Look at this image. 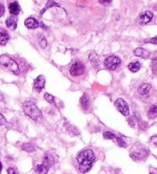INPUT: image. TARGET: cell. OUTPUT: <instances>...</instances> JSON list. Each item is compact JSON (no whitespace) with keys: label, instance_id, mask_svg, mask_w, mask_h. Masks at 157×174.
Segmentation results:
<instances>
[{"label":"cell","instance_id":"cell-7","mask_svg":"<svg viewBox=\"0 0 157 174\" xmlns=\"http://www.w3.org/2000/svg\"><path fill=\"white\" fill-rule=\"evenodd\" d=\"M84 73V66L81 62H75L72 64V66L70 68V74L72 76L77 77Z\"/></svg>","mask_w":157,"mask_h":174},{"label":"cell","instance_id":"cell-19","mask_svg":"<svg viewBox=\"0 0 157 174\" xmlns=\"http://www.w3.org/2000/svg\"><path fill=\"white\" fill-rule=\"evenodd\" d=\"M35 172L37 174H47L48 169L43 164H38L35 167Z\"/></svg>","mask_w":157,"mask_h":174},{"label":"cell","instance_id":"cell-2","mask_svg":"<svg viewBox=\"0 0 157 174\" xmlns=\"http://www.w3.org/2000/svg\"><path fill=\"white\" fill-rule=\"evenodd\" d=\"M25 114L35 121H38L42 117L41 111L33 101H26L23 104Z\"/></svg>","mask_w":157,"mask_h":174},{"label":"cell","instance_id":"cell-33","mask_svg":"<svg viewBox=\"0 0 157 174\" xmlns=\"http://www.w3.org/2000/svg\"><path fill=\"white\" fill-rule=\"evenodd\" d=\"M150 141L152 144H154L157 147V135L156 136H152L151 138H150Z\"/></svg>","mask_w":157,"mask_h":174},{"label":"cell","instance_id":"cell-21","mask_svg":"<svg viewBox=\"0 0 157 174\" xmlns=\"http://www.w3.org/2000/svg\"><path fill=\"white\" fill-rule=\"evenodd\" d=\"M141 65L140 63L138 62H132V63H130L128 65V68L130 71H131L132 72H138L139 70L140 69Z\"/></svg>","mask_w":157,"mask_h":174},{"label":"cell","instance_id":"cell-20","mask_svg":"<svg viewBox=\"0 0 157 174\" xmlns=\"http://www.w3.org/2000/svg\"><path fill=\"white\" fill-rule=\"evenodd\" d=\"M21 149L25 151H26L28 153H32L35 150V146L31 143H25L21 146Z\"/></svg>","mask_w":157,"mask_h":174},{"label":"cell","instance_id":"cell-22","mask_svg":"<svg viewBox=\"0 0 157 174\" xmlns=\"http://www.w3.org/2000/svg\"><path fill=\"white\" fill-rule=\"evenodd\" d=\"M80 102H81V107H83L84 109H88L89 108V106H90V101H89V99L85 94H84L82 97L81 98V100H80Z\"/></svg>","mask_w":157,"mask_h":174},{"label":"cell","instance_id":"cell-3","mask_svg":"<svg viewBox=\"0 0 157 174\" xmlns=\"http://www.w3.org/2000/svg\"><path fill=\"white\" fill-rule=\"evenodd\" d=\"M0 64L4 67L6 70L14 73L19 74V66L12 58H10L7 55H0Z\"/></svg>","mask_w":157,"mask_h":174},{"label":"cell","instance_id":"cell-34","mask_svg":"<svg viewBox=\"0 0 157 174\" xmlns=\"http://www.w3.org/2000/svg\"><path fill=\"white\" fill-rule=\"evenodd\" d=\"M4 13H5V7L3 4L0 3V17L3 16Z\"/></svg>","mask_w":157,"mask_h":174},{"label":"cell","instance_id":"cell-16","mask_svg":"<svg viewBox=\"0 0 157 174\" xmlns=\"http://www.w3.org/2000/svg\"><path fill=\"white\" fill-rule=\"evenodd\" d=\"M6 26L9 29H12V30H15L17 27V19L14 16L9 17L6 21H5Z\"/></svg>","mask_w":157,"mask_h":174},{"label":"cell","instance_id":"cell-31","mask_svg":"<svg viewBox=\"0 0 157 174\" xmlns=\"http://www.w3.org/2000/svg\"><path fill=\"white\" fill-rule=\"evenodd\" d=\"M152 68L153 72H157V60H153L152 62Z\"/></svg>","mask_w":157,"mask_h":174},{"label":"cell","instance_id":"cell-15","mask_svg":"<svg viewBox=\"0 0 157 174\" xmlns=\"http://www.w3.org/2000/svg\"><path fill=\"white\" fill-rule=\"evenodd\" d=\"M150 90H151V85L150 84H143L139 88L138 93L142 96L147 95L150 93Z\"/></svg>","mask_w":157,"mask_h":174},{"label":"cell","instance_id":"cell-29","mask_svg":"<svg viewBox=\"0 0 157 174\" xmlns=\"http://www.w3.org/2000/svg\"><path fill=\"white\" fill-rule=\"evenodd\" d=\"M6 124H7V121H6L5 117L2 114H0V126L6 125Z\"/></svg>","mask_w":157,"mask_h":174},{"label":"cell","instance_id":"cell-6","mask_svg":"<svg viewBox=\"0 0 157 174\" xmlns=\"http://www.w3.org/2000/svg\"><path fill=\"white\" fill-rule=\"evenodd\" d=\"M115 106L117 109L124 116H128L130 114V108L127 103L122 98H118L115 101Z\"/></svg>","mask_w":157,"mask_h":174},{"label":"cell","instance_id":"cell-30","mask_svg":"<svg viewBox=\"0 0 157 174\" xmlns=\"http://www.w3.org/2000/svg\"><path fill=\"white\" fill-rule=\"evenodd\" d=\"M145 42H150V43H152V44L157 45V36H156V37H153V38H150V39H148V40L145 41Z\"/></svg>","mask_w":157,"mask_h":174},{"label":"cell","instance_id":"cell-8","mask_svg":"<svg viewBox=\"0 0 157 174\" xmlns=\"http://www.w3.org/2000/svg\"><path fill=\"white\" fill-rule=\"evenodd\" d=\"M152 17H153V14L152 12L150 11H146L140 15L138 18V22L140 25L148 24L152 19Z\"/></svg>","mask_w":157,"mask_h":174},{"label":"cell","instance_id":"cell-12","mask_svg":"<svg viewBox=\"0 0 157 174\" xmlns=\"http://www.w3.org/2000/svg\"><path fill=\"white\" fill-rule=\"evenodd\" d=\"M55 163V159L51 155H45L43 158V161H42V164L46 167L48 169H49L50 167H51Z\"/></svg>","mask_w":157,"mask_h":174},{"label":"cell","instance_id":"cell-18","mask_svg":"<svg viewBox=\"0 0 157 174\" xmlns=\"http://www.w3.org/2000/svg\"><path fill=\"white\" fill-rule=\"evenodd\" d=\"M147 116L150 119H153L157 117V105H152L148 110Z\"/></svg>","mask_w":157,"mask_h":174},{"label":"cell","instance_id":"cell-35","mask_svg":"<svg viewBox=\"0 0 157 174\" xmlns=\"http://www.w3.org/2000/svg\"><path fill=\"white\" fill-rule=\"evenodd\" d=\"M99 3H102V5H110L111 3V1H99Z\"/></svg>","mask_w":157,"mask_h":174},{"label":"cell","instance_id":"cell-36","mask_svg":"<svg viewBox=\"0 0 157 174\" xmlns=\"http://www.w3.org/2000/svg\"><path fill=\"white\" fill-rule=\"evenodd\" d=\"M150 174H157V168H151Z\"/></svg>","mask_w":157,"mask_h":174},{"label":"cell","instance_id":"cell-27","mask_svg":"<svg viewBox=\"0 0 157 174\" xmlns=\"http://www.w3.org/2000/svg\"><path fill=\"white\" fill-rule=\"evenodd\" d=\"M39 46L42 48H45L47 47V41L45 38H41L39 40Z\"/></svg>","mask_w":157,"mask_h":174},{"label":"cell","instance_id":"cell-13","mask_svg":"<svg viewBox=\"0 0 157 174\" xmlns=\"http://www.w3.org/2000/svg\"><path fill=\"white\" fill-rule=\"evenodd\" d=\"M9 40V35L4 29H0V45H5Z\"/></svg>","mask_w":157,"mask_h":174},{"label":"cell","instance_id":"cell-23","mask_svg":"<svg viewBox=\"0 0 157 174\" xmlns=\"http://www.w3.org/2000/svg\"><path fill=\"white\" fill-rule=\"evenodd\" d=\"M103 136L105 139H107V140H116V138L117 137V135H115L114 134H113L111 132L109 131H106L104 133Z\"/></svg>","mask_w":157,"mask_h":174},{"label":"cell","instance_id":"cell-1","mask_svg":"<svg viewBox=\"0 0 157 174\" xmlns=\"http://www.w3.org/2000/svg\"><path fill=\"white\" fill-rule=\"evenodd\" d=\"M96 157L91 150H84L78 153L77 157V162L80 171L83 173H88L95 162Z\"/></svg>","mask_w":157,"mask_h":174},{"label":"cell","instance_id":"cell-26","mask_svg":"<svg viewBox=\"0 0 157 174\" xmlns=\"http://www.w3.org/2000/svg\"><path fill=\"white\" fill-rule=\"evenodd\" d=\"M115 141H117V143H118V145H119L120 147H127V144H126V142H125L123 139L119 137H117Z\"/></svg>","mask_w":157,"mask_h":174},{"label":"cell","instance_id":"cell-4","mask_svg":"<svg viewBox=\"0 0 157 174\" xmlns=\"http://www.w3.org/2000/svg\"><path fill=\"white\" fill-rule=\"evenodd\" d=\"M149 155V150L142 146H136L132 148L130 156L135 161H140L145 159Z\"/></svg>","mask_w":157,"mask_h":174},{"label":"cell","instance_id":"cell-14","mask_svg":"<svg viewBox=\"0 0 157 174\" xmlns=\"http://www.w3.org/2000/svg\"><path fill=\"white\" fill-rule=\"evenodd\" d=\"M89 60L95 68H98L100 66V59H99L98 55H96L95 53H91V55H89Z\"/></svg>","mask_w":157,"mask_h":174},{"label":"cell","instance_id":"cell-37","mask_svg":"<svg viewBox=\"0 0 157 174\" xmlns=\"http://www.w3.org/2000/svg\"><path fill=\"white\" fill-rule=\"evenodd\" d=\"M2 169H3V165H2V163L0 162V174H1Z\"/></svg>","mask_w":157,"mask_h":174},{"label":"cell","instance_id":"cell-25","mask_svg":"<svg viewBox=\"0 0 157 174\" xmlns=\"http://www.w3.org/2000/svg\"><path fill=\"white\" fill-rule=\"evenodd\" d=\"M45 100H47L48 103H50V104H55V98H54V96H52L51 94H50L46 93L45 94Z\"/></svg>","mask_w":157,"mask_h":174},{"label":"cell","instance_id":"cell-10","mask_svg":"<svg viewBox=\"0 0 157 174\" xmlns=\"http://www.w3.org/2000/svg\"><path fill=\"white\" fill-rule=\"evenodd\" d=\"M134 54L138 57L143 58L144 59H148L150 56L151 53L148 50L143 48H137L134 50Z\"/></svg>","mask_w":157,"mask_h":174},{"label":"cell","instance_id":"cell-11","mask_svg":"<svg viewBox=\"0 0 157 174\" xmlns=\"http://www.w3.org/2000/svg\"><path fill=\"white\" fill-rule=\"evenodd\" d=\"M25 25L28 29H35L39 26V22L38 21V20H36L34 18H28L25 21Z\"/></svg>","mask_w":157,"mask_h":174},{"label":"cell","instance_id":"cell-9","mask_svg":"<svg viewBox=\"0 0 157 174\" xmlns=\"http://www.w3.org/2000/svg\"><path fill=\"white\" fill-rule=\"evenodd\" d=\"M45 80L42 75H39L34 81V86L36 90H38V91H41L45 88Z\"/></svg>","mask_w":157,"mask_h":174},{"label":"cell","instance_id":"cell-24","mask_svg":"<svg viewBox=\"0 0 157 174\" xmlns=\"http://www.w3.org/2000/svg\"><path fill=\"white\" fill-rule=\"evenodd\" d=\"M56 5H58L57 4V3H55V2H53V1H49L48 3H47V5H46V6L44 9H43V11L41 13V14H43L44 12H45L46 10H47V9H49L50 7H52V6H56Z\"/></svg>","mask_w":157,"mask_h":174},{"label":"cell","instance_id":"cell-5","mask_svg":"<svg viewBox=\"0 0 157 174\" xmlns=\"http://www.w3.org/2000/svg\"><path fill=\"white\" fill-rule=\"evenodd\" d=\"M120 59L117 56L112 55L107 58L104 61V65L110 70H115L120 64Z\"/></svg>","mask_w":157,"mask_h":174},{"label":"cell","instance_id":"cell-28","mask_svg":"<svg viewBox=\"0 0 157 174\" xmlns=\"http://www.w3.org/2000/svg\"><path fill=\"white\" fill-rule=\"evenodd\" d=\"M128 123L130 124V126H132V127L135 126V124H136V118H135V117L132 116V117H130L128 119Z\"/></svg>","mask_w":157,"mask_h":174},{"label":"cell","instance_id":"cell-17","mask_svg":"<svg viewBox=\"0 0 157 174\" xmlns=\"http://www.w3.org/2000/svg\"><path fill=\"white\" fill-rule=\"evenodd\" d=\"M9 12L11 14L13 15H17L20 12V6L16 2L11 3L9 5Z\"/></svg>","mask_w":157,"mask_h":174},{"label":"cell","instance_id":"cell-32","mask_svg":"<svg viewBox=\"0 0 157 174\" xmlns=\"http://www.w3.org/2000/svg\"><path fill=\"white\" fill-rule=\"evenodd\" d=\"M7 173L8 174H18V173H17V172L15 171V169H13L12 167H9V168H8V169H7Z\"/></svg>","mask_w":157,"mask_h":174}]
</instances>
